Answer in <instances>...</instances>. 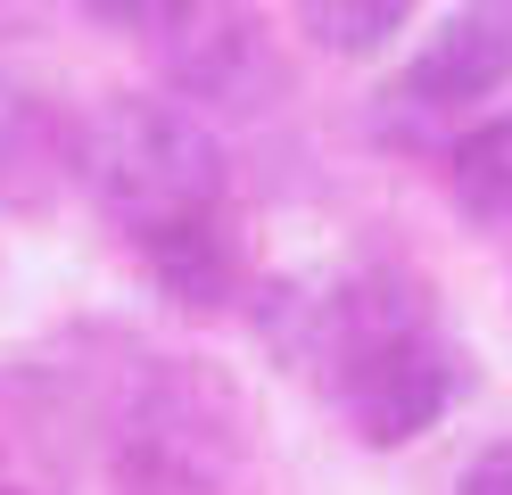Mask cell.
<instances>
[{
	"label": "cell",
	"mask_w": 512,
	"mask_h": 495,
	"mask_svg": "<svg viewBox=\"0 0 512 495\" xmlns=\"http://www.w3.org/2000/svg\"><path fill=\"white\" fill-rule=\"evenodd\" d=\"M100 429L124 495H232L256 454V413L240 380L199 355H124Z\"/></svg>",
	"instance_id": "6da1fadb"
},
{
	"label": "cell",
	"mask_w": 512,
	"mask_h": 495,
	"mask_svg": "<svg viewBox=\"0 0 512 495\" xmlns=\"http://www.w3.org/2000/svg\"><path fill=\"white\" fill-rule=\"evenodd\" d=\"M75 182L141 248V240H157L174 223L223 215V141L182 99L116 91L75 124Z\"/></svg>",
	"instance_id": "7a4b0ae2"
},
{
	"label": "cell",
	"mask_w": 512,
	"mask_h": 495,
	"mask_svg": "<svg viewBox=\"0 0 512 495\" xmlns=\"http://www.w3.org/2000/svg\"><path fill=\"white\" fill-rule=\"evenodd\" d=\"M141 42L166 91L199 116H256L281 99V42L256 0H157Z\"/></svg>",
	"instance_id": "3957f363"
},
{
	"label": "cell",
	"mask_w": 512,
	"mask_h": 495,
	"mask_svg": "<svg viewBox=\"0 0 512 495\" xmlns=\"http://www.w3.org/2000/svg\"><path fill=\"white\" fill-rule=\"evenodd\" d=\"M512 91V0H463L430 25L413 66L380 91V124H446L463 108H488Z\"/></svg>",
	"instance_id": "277c9868"
},
{
	"label": "cell",
	"mask_w": 512,
	"mask_h": 495,
	"mask_svg": "<svg viewBox=\"0 0 512 495\" xmlns=\"http://www.w3.org/2000/svg\"><path fill=\"white\" fill-rule=\"evenodd\" d=\"M75 182V124L42 91H0V207L42 215Z\"/></svg>",
	"instance_id": "5b68a950"
},
{
	"label": "cell",
	"mask_w": 512,
	"mask_h": 495,
	"mask_svg": "<svg viewBox=\"0 0 512 495\" xmlns=\"http://www.w3.org/2000/svg\"><path fill=\"white\" fill-rule=\"evenodd\" d=\"M141 264L182 314H223L240 297V281H248L240 240H232L223 215H199V223H174V231H157V240H141Z\"/></svg>",
	"instance_id": "8992f818"
},
{
	"label": "cell",
	"mask_w": 512,
	"mask_h": 495,
	"mask_svg": "<svg viewBox=\"0 0 512 495\" xmlns=\"http://www.w3.org/2000/svg\"><path fill=\"white\" fill-rule=\"evenodd\" d=\"M446 198L479 231L512 223V116H479L471 132L446 141Z\"/></svg>",
	"instance_id": "52a82bcc"
},
{
	"label": "cell",
	"mask_w": 512,
	"mask_h": 495,
	"mask_svg": "<svg viewBox=\"0 0 512 495\" xmlns=\"http://www.w3.org/2000/svg\"><path fill=\"white\" fill-rule=\"evenodd\" d=\"M422 0H298V33L331 58H372L413 25Z\"/></svg>",
	"instance_id": "ba28073f"
},
{
	"label": "cell",
	"mask_w": 512,
	"mask_h": 495,
	"mask_svg": "<svg viewBox=\"0 0 512 495\" xmlns=\"http://www.w3.org/2000/svg\"><path fill=\"white\" fill-rule=\"evenodd\" d=\"M455 495H512V438H488L471 462H463V479Z\"/></svg>",
	"instance_id": "9c48e42d"
},
{
	"label": "cell",
	"mask_w": 512,
	"mask_h": 495,
	"mask_svg": "<svg viewBox=\"0 0 512 495\" xmlns=\"http://www.w3.org/2000/svg\"><path fill=\"white\" fill-rule=\"evenodd\" d=\"M91 9H100V17H124V25H141V17L157 9V0H91Z\"/></svg>",
	"instance_id": "30bf717a"
},
{
	"label": "cell",
	"mask_w": 512,
	"mask_h": 495,
	"mask_svg": "<svg viewBox=\"0 0 512 495\" xmlns=\"http://www.w3.org/2000/svg\"><path fill=\"white\" fill-rule=\"evenodd\" d=\"M0 495H9V479H0Z\"/></svg>",
	"instance_id": "8fae6325"
}]
</instances>
